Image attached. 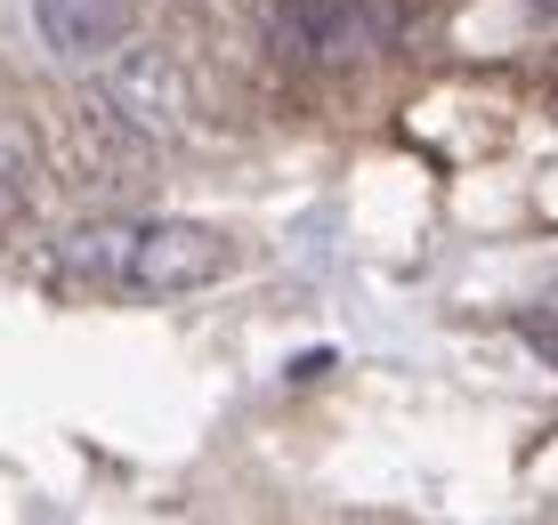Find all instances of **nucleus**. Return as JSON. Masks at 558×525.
Wrapping results in <instances>:
<instances>
[{
    "label": "nucleus",
    "mask_w": 558,
    "mask_h": 525,
    "mask_svg": "<svg viewBox=\"0 0 558 525\" xmlns=\"http://www.w3.org/2000/svg\"><path fill=\"white\" fill-rule=\"evenodd\" d=\"M57 267L73 283H98V291L186 300V291H210L235 276V243L203 219H106V227H82L57 251Z\"/></svg>",
    "instance_id": "f257e3e1"
},
{
    "label": "nucleus",
    "mask_w": 558,
    "mask_h": 525,
    "mask_svg": "<svg viewBox=\"0 0 558 525\" xmlns=\"http://www.w3.org/2000/svg\"><path fill=\"white\" fill-rule=\"evenodd\" d=\"M89 106H98L122 138H186L195 113H203V89H195V73H186L170 49H122L98 73Z\"/></svg>",
    "instance_id": "f03ea898"
},
{
    "label": "nucleus",
    "mask_w": 558,
    "mask_h": 525,
    "mask_svg": "<svg viewBox=\"0 0 558 525\" xmlns=\"http://www.w3.org/2000/svg\"><path fill=\"white\" fill-rule=\"evenodd\" d=\"M373 9L364 0H283L267 16V41H276L283 65H349V57L373 49Z\"/></svg>",
    "instance_id": "7ed1b4c3"
},
{
    "label": "nucleus",
    "mask_w": 558,
    "mask_h": 525,
    "mask_svg": "<svg viewBox=\"0 0 558 525\" xmlns=\"http://www.w3.org/2000/svg\"><path fill=\"white\" fill-rule=\"evenodd\" d=\"M146 0H33V33L49 57H106L138 33Z\"/></svg>",
    "instance_id": "20e7f679"
}]
</instances>
